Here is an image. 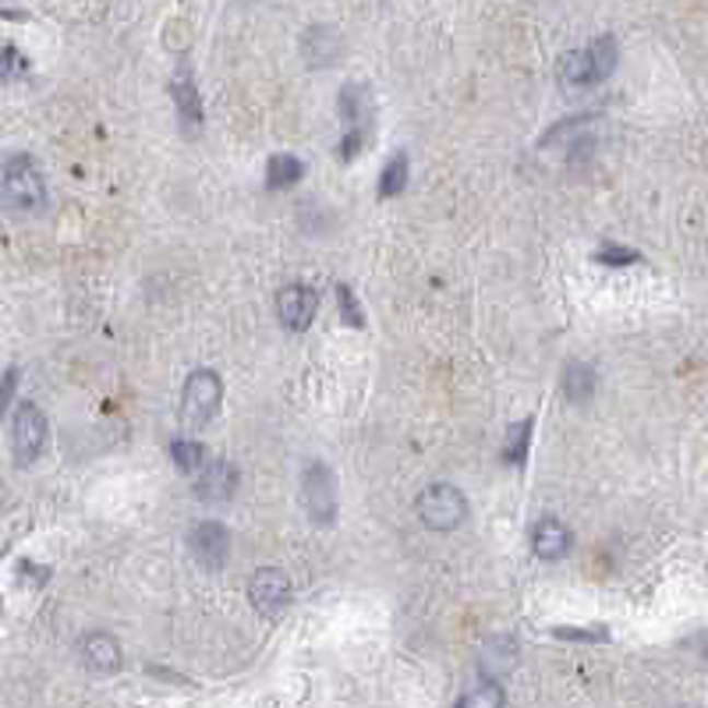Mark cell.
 I'll return each mask as SVG.
<instances>
[{
  "label": "cell",
  "instance_id": "6da1fadb",
  "mask_svg": "<svg viewBox=\"0 0 708 708\" xmlns=\"http://www.w3.org/2000/svg\"><path fill=\"white\" fill-rule=\"evenodd\" d=\"M4 202L14 213H43L47 209V181L28 153H14L4 160Z\"/></svg>",
  "mask_w": 708,
  "mask_h": 708
},
{
  "label": "cell",
  "instance_id": "484cf974",
  "mask_svg": "<svg viewBox=\"0 0 708 708\" xmlns=\"http://www.w3.org/2000/svg\"><path fill=\"white\" fill-rule=\"evenodd\" d=\"M595 259L602 266H630V263H641V255L635 248H620V245H602L595 252Z\"/></svg>",
  "mask_w": 708,
  "mask_h": 708
},
{
  "label": "cell",
  "instance_id": "4fadbf2b",
  "mask_svg": "<svg viewBox=\"0 0 708 708\" xmlns=\"http://www.w3.org/2000/svg\"><path fill=\"white\" fill-rule=\"evenodd\" d=\"M171 100L177 103V114L185 125H202V100H199V89H195V79L188 68H181L174 79H171Z\"/></svg>",
  "mask_w": 708,
  "mask_h": 708
},
{
  "label": "cell",
  "instance_id": "9a60e30c",
  "mask_svg": "<svg viewBox=\"0 0 708 708\" xmlns=\"http://www.w3.org/2000/svg\"><path fill=\"white\" fill-rule=\"evenodd\" d=\"M595 394V369L584 361H567L564 365V397L570 404H584Z\"/></svg>",
  "mask_w": 708,
  "mask_h": 708
},
{
  "label": "cell",
  "instance_id": "277c9868",
  "mask_svg": "<svg viewBox=\"0 0 708 708\" xmlns=\"http://www.w3.org/2000/svg\"><path fill=\"white\" fill-rule=\"evenodd\" d=\"M337 111H340V125H344L337 156L340 160H355L358 149L365 146V139H369V114H372L369 89L358 85V82H344Z\"/></svg>",
  "mask_w": 708,
  "mask_h": 708
},
{
  "label": "cell",
  "instance_id": "e0dca14e",
  "mask_svg": "<svg viewBox=\"0 0 708 708\" xmlns=\"http://www.w3.org/2000/svg\"><path fill=\"white\" fill-rule=\"evenodd\" d=\"M556 74H560V82H567V85H595V68H592L589 47L564 54L560 65H556Z\"/></svg>",
  "mask_w": 708,
  "mask_h": 708
},
{
  "label": "cell",
  "instance_id": "52a82bcc",
  "mask_svg": "<svg viewBox=\"0 0 708 708\" xmlns=\"http://www.w3.org/2000/svg\"><path fill=\"white\" fill-rule=\"evenodd\" d=\"M43 443H47V415L36 404H22L11 421V446L19 464H33L39 457Z\"/></svg>",
  "mask_w": 708,
  "mask_h": 708
},
{
  "label": "cell",
  "instance_id": "f1b7e54d",
  "mask_svg": "<svg viewBox=\"0 0 708 708\" xmlns=\"http://www.w3.org/2000/svg\"><path fill=\"white\" fill-rule=\"evenodd\" d=\"M14 386H19V369L11 365V369L4 372V404L14 401Z\"/></svg>",
  "mask_w": 708,
  "mask_h": 708
},
{
  "label": "cell",
  "instance_id": "7402d4cb",
  "mask_svg": "<svg viewBox=\"0 0 708 708\" xmlns=\"http://www.w3.org/2000/svg\"><path fill=\"white\" fill-rule=\"evenodd\" d=\"M589 54H592V68H595V82H606L610 74H613V68H616V39L613 36H599L592 47H589Z\"/></svg>",
  "mask_w": 708,
  "mask_h": 708
},
{
  "label": "cell",
  "instance_id": "7a4b0ae2",
  "mask_svg": "<svg viewBox=\"0 0 708 708\" xmlns=\"http://www.w3.org/2000/svg\"><path fill=\"white\" fill-rule=\"evenodd\" d=\"M220 401H223L220 375L213 369H195L185 380V390H181V421H185V429H206L217 418Z\"/></svg>",
  "mask_w": 708,
  "mask_h": 708
},
{
  "label": "cell",
  "instance_id": "7c38bea8",
  "mask_svg": "<svg viewBox=\"0 0 708 708\" xmlns=\"http://www.w3.org/2000/svg\"><path fill=\"white\" fill-rule=\"evenodd\" d=\"M570 538H574V535H570V529H567L564 521L542 518V521L535 524V532H532V549H535L538 560L553 564V560H560V556H567Z\"/></svg>",
  "mask_w": 708,
  "mask_h": 708
},
{
  "label": "cell",
  "instance_id": "3957f363",
  "mask_svg": "<svg viewBox=\"0 0 708 708\" xmlns=\"http://www.w3.org/2000/svg\"><path fill=\"white\" fill-rule=\"evenodd\" d=\"M415 510L426 529L432 532H454L457 524L468 518V500L457 486L450 481H432L429 489H421V496L415 500Z\"/></svg>",
  "mask_w": 708,
  "mask_h": 708
},
{
  "label": "cell",
  "instance_id": "8992f818",
  "mask_svg": "<svg viewBox=\"0 0 708 708\" xmlns=\"http://www.w3.org/2000/svg\"><path fill=\"white\" fill-rule=\"evenodd\" d=\"M248 599H252V606L266 616V620H277V616L288 610L291 599H294L291 578L283 574V570H277V567H263L248 584Z\"/></svg>",
  "mask_w": 708,
  "mask_h": 708
},
{
  "label": "cell",
  "instance_id": "2e32d148",
  "mask_svg": "<svg viewBox=\"0 0 708 708\" xmlns=\"http://www.w3.org/2000/svg\"><path fill=\"white\" fill-rule=\"evenodd\" d=\"M301 174H305V163H301L298 156H291V153H277V156H269V163H266V188L269 191H283V188L298 185Z\"/></svg>",
  "mask_w": 708,
  "mask_h": 708
},
{
  "label": "cell",
  "instance_id": "f546056e",
  "mask_svg": "<svg viewBox=\"0 0 708 708\" xmlns=\"http://www.w3.org/2000/svg\"><path fill=\"white\" fill-rule=\"evenodd\" d=\"M705 652H708V638H705Z\"/></svg>",
  "mask_w": 708,
  "mask_h": 708
},
{
  "label": "cell",
  "instance_id": "44dd1931",
  "mask_svg": "<svg viewBox=\"0 0 708 708\" xmlns=\"http://www.w3.org/2000/svg\"><path fill=\"white\" fill-rule=\"evenodd\" d=\"M457 705H461V708H503V705H507V695H503V687L496 684V681H486V684L472 687L468 695H461Z\"/></svg>",
  "mask_w": 708,
  "mask_h": 708
},
{
  "label": "cell",
  "instance_id": "603a6c76",
  "mask_svg": "<svg viewBox=\"0 0 708 708\" xmlns=\"http://www.w3.org/2000/svg\"><path fill=\"white\" fill-rule=\"evenodd\" d=\"M171 457L181 472H199L206 468V446L195 440H174L171 443Z\"/></svg>",
  "mask_w": 708,
  "mask_h": 708
},
{
  "label": "cell",
  "instance_id": "83f0119b",
  "mask_svg": "<svg viewBox=\"0 0 708 708\" xmlns=\"http://www.w3.org/2000/svg\"><path fill=\"white\" fill-rule=\"evenodd\" d=\"M22 574H28L36 584H47V578H50V570L47 567H39V564H28V560H22Z\"/></svg>",
  "mask_w": 708,
  "mask_h": 708
},
{
  "label": "cell",
  "instance_id": "5b68a950",
  "mask_svg": "<svg viewBox=\"0 0 708 708\" xmlns=\"http://www.w3.org/2000/svg\"><path fill=\"white\" fill-rule=\"evenodd\" d=\"M301 507L320 529H329L337 521V478L323 461H312L301 475Z\"/></svg>",
  "mask_w": 708,
  "mask_h": 708
},
{
  "label": "cell",
  "instance_id": "d6986e66",
  "mask_svg": "<svg viewBox=\"0 0 708 708\" xmlns=\"http://www.w3.org/2000/svg\"><path fill=\"white\" fill-rule=\"evenodd\" d=\"M532 429H535V418H521L514 426L507 429V440H503V461L510 464H521L529 461V446H532Z\"/></svg>",
  "mask_w": 708,
  "mask_h": 708
},
{
  "label": "cell",
  "instance_id": "9c48e42d",
  "mask_svg": "<svg viewBox=\"0 0 708 708\" xmlns=\"http://www.w3.org/2000/svg\"><path fill=\"white\" fill-rule=\"evenodd\" d=\"M315 309H320V294H315L309 283H288L277 298L280 323L288 326L291 334H305L315 320Z\"/></svg>",
  "mask_w": 708,
  "mask_h": 708
},
{
  "label": "cell",
  "instance_id": "30bf717a",
  "mask_svg": "<svg viewBox=\"0 0 708 708\" xmlns=\"http://www.w3.org/2000/svg\"><path fill=\"white\" fill-rule=\"evenodd\" d=\"M237 489V468L231 461H213L206 464L202 475L195 478V496L202 503H228Z\"/></svg>",
  "mask_w": 708,
  "mask_h": 708
},
{
  "label": "cell",
  "instance_id": "ffe728a7",
  "mask_svg": "<svg viewBox=\"0 0 708 708\" xmlns=\"http://www.w3.org/2000/svg\"><path fill=\"white\" fill-rule=\"evenodd\" d=\"M408 185V153H394L380 174V199H394Z\"/></svg>",
  "mask_w": 708,
  "mask_h": 708
},
{
  "label": "cell",
  "instance_id": "ac0fdd59",
  "mask_svg": "<svg viewBox=\"0 0 708 708\" xmlns=\"http://www.w3.org/2000/svg\"><path fill=\"white\" fill-rule=\"evenodd\" d=\"M514 659H518V641L500 635V638H492L486 649H481L478 666L486 673H492V676H500V673H507L510 666H514Z\"/></svg>",
  "mask_w": 708,
  "mask_h": 708
},
{
  "label": "cell",
  "instance_id": "d4e9b609",
  "mask_svg": "<svg viewBox=\"0 0 708 708\" xmlns=\"http://www.w3.org/2000/svg\"><path fill=\"white\" fill-rule=\"evenodd\" d=\"M553 638L592 645V641H610V630L602 627V624H595V627H556V630H553Z\"/></svg>",
  "mask_w": 708,
  "mask_h": 708
},
{
  "label": "cell",
  "instance_id": "5bb4252c",
  "mask_svg": "<svg viewBox=\"0 0 708 708\" xmlns=\"http://www.w3.org/2000/svg\"><path fill=\"white\" fill-rule=\"evenodd\" d=\"M301 50H305V60L312 68H326L340 54V36L326 25H312L305 39H301Z\"/></svg>",
  "mask_w": 708,
  "mask_h": 708
},
{
  "label": "cell",
  "instance_id": "cb8c5ba5",
  "mask_svg": "<svg viewBox=\"0 0 708 708\" xmlns=\"http://www.w3.org/2000/svg\"><path fill=\"white\" fill-rule=\"evenodd\" d=\"M334 294H337V309H340V320L348 326H365V315H361L358 301H355V291L348 283H334Z\"/></svg>",
  "mask_w": 708,
  "mask_h": 708
},
{
  "label": "cell",
  "instance_id": "8fae6325",
  "mask_svg": "<svg viewBox=\"0 0 708 708\" xmlns=\"http://www.w3.org/2000/svg\"><path fill=\"white\" fill-rule=\"evenodd\" d=\"M82 662L93 673H117L120 662H125V652H120V641L114 635H103V630H93L79 641Z\"/></svg>",
  "mask_w": 708,
  "mask_h": 708
},
{
  "label": "cell",
  "instance_id": "4316f807",
  "mask_svg": "<svg viewBox=\"0 0 708 708\" xmlns=\"http://www.w3.org/2000/svg\"><path fill=\"white\" fill-rule=\"evenodd\" d=\"M25 68H28V60L19 54V47H4V65H0V74H4V82H11V79H19V74H25Z\"/></svg>",
  "mask_w": 708,
  "mask_h": 708
},
{
  "label": "cell",
  "instance_id": "ba28073f",
  "mask_svg": "<svg viewBox=\"0 0 708 708\" xmlns=\"http://www.w3.org/2000/svg\"><path fill=\"white\" fill-rule=\"evenodd\" d=\"M188 546L191 556L199 560L206 570H220L223 564L231 560V532L223 529L220 521H202L195 524L191 535H188Z\"/></svg>",
  "mask_w": 708,
  "mask_h": 708
}]
</instances>
